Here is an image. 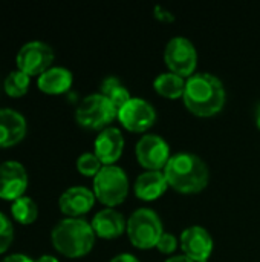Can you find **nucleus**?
<instances>
[{"label": "nucleus", "instance_id": "3", "mask_svg": "<svg viewBox=\"0 0 260 262\" xmlns=\"http://www.w3.org/2000/svg\"><path fill=\"white\" fill-rule=\"evenodd\" d=\"M95 232L83 218H64L55 224L51 233L54 249L66 258H81L95 244Z\"/></svg>", "mask_w": 260, "mask_h": 262}, {"label": "nucleus", "instance_id": "26", "mask_svg": "<svg viewBox=\"0 0 260 262\" xmlns=\"http://www.w3.org/2000/svg\"><path fill=\"white\" fill-rule=\"evenodd\" d=\"M155 17L158 20H161V21H173L175 20V15L170 11H167L164 6H161V5L155 6Z\"/></svg>", "mask_w": 260, "mask_h": 262}, {"label": "nucleus", "instance_id": "25", "mask_svg": "<svg viewBox=\"0 0 260 262\" xmlns=\"http://www.w3.org/2000/svg\"><path fill=\"white\" fill-rule=\"evenodd\" d=\"M176 246H178L176 238H175L173 235H170V233H164V235L161 236V239L158 241L156 249H158L161 253H164V255H170V253H173V252L176 250Z\"/></svg>", "mask_w": 260, "mask_h": 262}, {"label": "nucleus", "instance_id": "9", "mask_svg": "<svg viewBox=\"0 0 260 262\" xmlns=\"http://www.w3.org/2000/svg\"><path fill=\"white\" fill-rule=\"evenodd\" d=\"M135 154L139 164L147 170H161L170 160V147L167 141L156 134L143 135L136 143Z\"/></svg>", "mask_w": 260, "mask_h": 262}, {"label": "nucleus", "instance_id": "13", "mask_svg": "<svg viewBox=\"0 0 260 262\" xmlns=\"http://www.w3.org/2000/svg\"><path fill=\"white\" fill-rule=\"evenodd\" d=\"M124 137L118 127L103 129L93 143V154L98 157L103 166H113L123 155Z\"/></svg>", "mask_w": 260, "mask_h": 262}, {"label": "nucleus", "instance_id": "1", "mask_svg": "<svg viewBox=\"0 0 260 262\" xmlns=\"http://www.w3.org/2000/svg\"><path fill=\"white\" fill-rule=\"evenodd\" d=\"M225 97V88L216 75L198 72L187 78L182 100L193 115L213 117L222 111Z\"/></svg>", "mask_w": 260, "mask_h": 262}, {"label": "nucleus", "instance_id": "8", "mask_svg": "<svg viewBox=\"0 0 260 262\" xmlns=\"http://www.w3.org/2000/svg\"><path fill=\"white\" fill-rule=\"evenodd\" d=\"M55 58L54 49L44 41H29L20 48L15 57L17 69L29 77H40L49 68Z\"/></svg>", "mask_w": 260, "mask_h": 262}, {"label": "nucleus", "instance_id": "31", "mask_svg": "<svg viewBox=\"0 0 260 262\" xmlns=\"http://www.w3.org/2000/svg\"><path fill=\"white\" fill-rule=\"evenodd\" d=\"M254 121H256V126H257V129L260 130V103L257 104V107H256V112H254Z\"/></svg>", "mask_w": 260, "mask_h": 262}, {"label": "nucleus", "instance_id": "17", "mask_svg": "<svg viewBox=\"0 0 260 262\" xmlns=\"http://www.w3.org/2000/svg\"><path fill=\"white\" fill-rule=\"evenodd\" d=\"M169 189V183L166 180L164 172L161 170H147L143 172L133 186L135 195L143 201H155Z\"/></svg>", "mask_w": 260, "mask_h": 262}, {"label": "nucleus", "instance_id": "10", "mask_svg": "<svg viewBox=\"0 0 260 262\" xmlns=\"http://www.w3.org/2000/svg\"><path fill=\"white\" fill-rule=\"evenodd\" d=\"M116 118L130 132H146L149 127H152L155 124L156 111L144 98L132 97L118 111Z\"/></svg>", "mask_w": 260, "mask_h": 262}, {"label": "nucleus", "instance_id": "24", "mask_svg": "<svg viewBox=\"0 0 260 262\" xmlns=\"http://www.w3.org/2000/svg\"><path fill=\"white\" fill-rule=\"evenodd\" d=\"M14 241V227L5 213L0 212V255H3Z\"/></svg>", "mask_w": 260, "mask_h": 262}, {"label": "nucleus", "instance_id": "15", "mask_svg": "<svg viewBox=\"0 0 260 262\" xmlns=\"http://www.w3.org/2000/svg\"><path fill=\"white\" fill-rule=\"evenodd\" d=\"M26 120L14 109H0V149L18 144L26 135Z\"/></svg>", "mask_w": 260, "mask_h": 262}, {"label": "nucleus", "instance_id": "4", "mask_svg": "<svg viewBox=\"0 0 260 262\" xmlns=\"http://www.w3.org/2000/svg\"><path fill=\"white\" fill-rule=\"evenodd\" d=\"M127 235L130 243L141 250L156 247L158 241L164 235L162 223L158 213L152 209H136L127 220Z\"/></svg>", "mask_w": 260, "mask_h": 262}, {"label": "nucleus", "instance_id": "7", "mask_svg": "<svg viewBox=\"0 0 260 262\" xmlns=\"http://www.w3.org/2000/svg\"><path fill=\"white\" fill-rule=\"evenodd\" d=\"M164 60L170 72L181 77H192L198 64V52L188 38L173 37L164 49Z\"/></svg>", "mask_w": 260, "mask_h": 262}, {"label": "nucleus", "instance_id": "29", "mask_svg": "<svg viewBox=\"0 0 260 262\" xmlns=\"http://www.w3.org/2000/svg\"><path fill=\"white\" fill-rule=\"evenodd\" d=\"M166 262H193V261H192V259H188L185 255H178V256L169 258Z\"/></svg>", "mask_w": 260, "mask_h": 262}, {"label": "nucleus", "instance_id": "27", "mask_svg": "<svg viewBox=\"0 0 260 262\" xmlns=\"http://www.w3.org/2000/svg\"><path fill=\"white\" fill-rule=\"evenodd\" d=\"M0 262H34L29 256L26 255H20V253H15V255H9L6 258H3Z\"/></svg>", "mask_w": 260, "mask_h": 262}, {"label": "nucleus", "instance_id": "19", "mask_svg": "<svg viewBox=\"0 0 260 262\" xmlns=\"http://www.w3.org/2000/svg\"><path fill=\"white\" fill-rule=\"evenodd\" d=\"M153 88L159 95H162L169 100H176V98H182V95H184L185 80H184V77L169 71V72L159 74L155 78Z\"/></svg>", "mask_w": 260, "mask_h": 262}, {"label": "nucleus", "instance_id": "21", "mask_svg": "<svg viewBox=\"0 0 260 262\" xmlns=\"http://www.w3.org/2000/svg\"><path fill=\"white\" fill-rule=\"evenodd\" d=\"M11 215H12L14 221H17L18 224L29 226V224L35 223V220L38 216V207L31 198L21 196V198H18V200H15L12 203Z\"/></svg>", "mask_w": 260, "mask_h": 262}, {"label": "nucleus", "instance_id": "30", "mask_svg": "<svg viewBox=\"0 0 260 262\" xmlns=\"http://www.w3.org/2000/svg\"><path fill=\"white\" fill-rule=\"evenodd\" d=\"M34 262H60L57 258H54V256H51V255H43V256H40L37 261Z\"/></svg>", "mask_w": 260, "mask_h": 262}, {"label": "nucleus", "instance_id": "22", "mask_svg": "<svg viewBox=\"0 0 260 262\" xmlns=\"http://www.w3.org/2000/svg\"><path fill=\"white\" fill-rule=\"evenodd\" d=\"M29 83H31V77L17 69V71H12L5 78L3 89H5L6 95H9L12 98H20V97H23L28 92Z\"/></svg>", "mask_w": 260, "mask_h": 262}, {"label": "nucleus", "instance_id": "5", "mask_svg": "<svg viewBox=\"0 0 260 262\" xmlns=\"http://www.w3.org/2000/svg\"><path fill=\"white\" fill-rule=\"evenodd\" d=\"M93 193L101 204L110 209L121 204L129 193L127 173L115 164L103 166L93 178Z\"/></svg>", "mask_w": 260, "mask_h": 262}, {"label": "nucleus", "instance_id": "14", "mask_svg": "<svg viewBox=\"0 0 260 262\" xmlns=\"http://www.w3.org/2000/svg\"><path fill=\"white\" fill-rule=\"evenodd\" d=\"M95 193L83 186H74L64 190L58 200L60 210L67 218H80L87 213L95 204Z\"/></svg>", "mask_w": 260, "mask_h": 262}, {"label": "nucleus", "instance_id": "28", "mask_svg": "<svg viewBox=\"0 0 260 262\" xmlns=\"http://www.w3.org/2000/svg\"><path fill=\"white\" fill-rule=\"evenodd\" d=\"M109 262H139V259L136 256H133L132 253H121V255H116L115 258H112Z\"/></svg>", "mask_w": 260, "mask_h": 262}, {"label": "nucleus", "instance_id": "23", "mask_svg": "<svg viewBox=\"0 0 260 262\" xmlns=\"http://www.w3.org/2000/svg\"><path fill=\"white\" fill-rule=\"evenodd\" d=\"M77 169H78V172L83 177H92V178H95L98 175V172L103 169V164H101V161L98 160V157L95 154L86 152V154H83V155L78 157V160H77Z\"/></svg>", "mask_w": 260, "mask_h": 262}, {"label": "nucleus", "instance_id": "2", "mask_svg": "<svg viewBox=\"0 0 260 262\" xmlns=\"http://www.w3.org/2000/svg\"><path fill=\"white\" fill-rule=\"evenodd\" d=\"M169 187L181 193H196L208 184V167L195 154L179 152L170 157L164 167Z\"/></svg>", "mask_w": 260, "mask_h": 262}, {"label": "nucleus", "instance_id": "12", "mask_svg": "<svg viewBox=\"0 0 260 262\" xmlns=\"http://www.w3.org/2000/svg\"><path fill=\"white\" fill-rule=\"evenodd\" d=\"M181 249L193 262H208L213 252V238L207 229L192 226L181 233Z\"/></svg>", "mask_w": 260, "mask_h": 262}, {"label": "nucleus", "instance_id": "6", "mask_svg": "<svg viewBox=\"0 0 260 262\" xmlns=\"http://www.w3.org/2000/svg\"><path fill=\"white\" fill-rule=\"evenodd\" d=\"M118 117V111L107 97L101 92L90 94L78 104L75 111V120L81 127L98 130L106 129Z\"/></svg>", "mask_w": 260, "mask_h": 262}, {"label": "nucleus", "instance_id": "20", "mask_svg": "<svg viewBox=\"0 0 260 262\" xmlns=\"http://www.w3.org/2000/svg\"><path fill=\"white\" fill-rule=\"evenodd\" d=\"M101 94L110 100V103L115 106L116 111H120L132 98L129 89L116 77H107V78L103 80V83H101Z\"/></svg>", "mask_w": 260, "mask_h": 262}, {"label": "nucleus", "instance_id": "16", "mask_svg": "<svg viewBox=\"0 0 260 262\" xmlns=\"http://www.w3.org/2000/svg\"><path fill=\"white\" fill-rule=\"evenodd\" d=\"M90 226L97 236L103 239H115L123 235L124 229L127 227V221L118 210L107 207L93 216Z\"/></svg>", "mask_w": 260, "mask_h": 262}, {"label": "nucleus", "instance_id": "11", "mask_svg": "<svg viewBox=\"0 0 260 262\" xmlns=\"http://www.w3.org/2000/svg\"><path fill=\"white\" fill-rule=\"evenodd\" d=\"M28 189V173L23 164L17 161H5L0 164V198L15 201L25 195Z\"/></svg>", "mask_w": 260, "mask_h": 262}, {"label": "nucleus", "instance_id": "18", "mask_svg": "<svg viewBox=\"0 0 260 262\" xmlns=\"http://www.w3.org/2000/svg\"><path fill=\"white\" fill-rule=\"evenodd\" d=\"M72 80H74L72 72L69 69L55 66V68H49L46 72H43L38 77L37 86L44 94L58 95V94H64L70 89Z\"/></svg>", "mask_w": 260, "mask_h": 262}]
</instances>
